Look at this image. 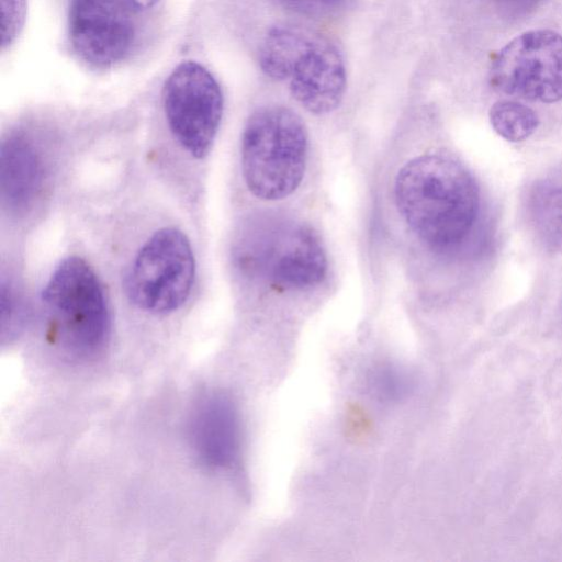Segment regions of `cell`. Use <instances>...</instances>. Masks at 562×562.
<instances>
[{
  "label": "cell",
  "instance_id": "obj_1",
  "mask_svg": "<svg viewBox=\"0 0 562 562\" xmlns=\"http://www.w3.org/2000/svg\"><path fill=\"white\" fill-rule=\"evenodd\" d=\"M397 209L428 246L445 250L460 245L479 214V188L457 160L425 154L406 162L394 186Z\"/></svg>",
  "mask_w": 562,
  "mask_h": 562
},
{
  "label": "cell",
  "instance_id": "obj_2",
  "mask_svg": "<svg viewBox=\"0 0 562 562\" xmlns=\"http://www.w3.org/2000/svg\"><path fill=\"white\" fill-rule=\"evenodd\" d=\"M259 65L269 78L286 83L292 97L313 114L334 111L345 95L344 58L315 30L293 23L271 27L260 44Z\"/></svg>",
  "mask_w": 562,
  "mask_h": 562
},
{
  "label": "cell",
  "instance_id": "obj_3",
  "mask_svg": "<svg viewBox=\"0 0 562 562\" xmlns=\"http://www.w3.org/2000/svg\"><path fill=\"white\" fill-rule=\"evenodd\" d=\"M235 255L247 277L279 291L310 289L327 272L326 255L313 228L282 214H262L247 223Z\"/></svg>",
  "mask_w": 562,
  "mask_h": 562
},
{
  "label": "cell",
  "instance_id": "obj_4",
  "mask_svg": "<svg viewBox=\"0 0 562 562\" xmlns=\"http://www.w3.org/2000/svg\"><path fill=\"white\" fill-rule=\"evenodd\" d=\"M307 159V132L301 116L282 105L256 110L241 138V169L258 199L281 200L301 184Z\"/></svg>",
  "mask_w": 562,
  "mask_h": 562
},
{
  "label": "cell",
  "instance_id": "obj_5",
  "mask_svg": "<svg viewBox=\"0 0 562 562\" xmlns=\"http://www.w3.org/2000/svg\"><path fill=\"white\" fill-rule=\"evenodd\" d=\"M54 341L70 357L89 358L104 347L110 318L101 284L81 258L55 269L42 292Z\"/></svg>",
  "mask_w": 562,
  "mask_h": 562
},
{
  "label": "cell",
  "instance_id": "obj_6",
  "mask_svg": "<svg viewBox=\"0 0 562 562\" xmlns=\"http://www.w3.org/2000/svg\"><path fill=\"white\" fill-rule=\"evenodd\" d=\"M194 279V257L177 228L157 231L139 249L125 279L127 296L138 308L166 314L188 299Z\"/></svg>",
  "mask_w": 562,
  "mask_h": 562
},
{
  "label": "cell",
  "instance_id": "obj_7",
  "mask_svg": "<svg viewBox=\"0 0 562 562\" xmlns=\"http://www.w3.org/2000/svg\"><path fill=\"white\" fill-rule=\"evenodd\" d=\"M162 99L175 138L192 157H205L218 131L224 105L214 76L199 63L183 61L167 78Z\"/></svg>",
  "mask_w": 562,
  "mask_h": 562
},
{
  "label": "cell",
  "instance_id": "obj_8",
  "mask_svg": "<svg viewBox=\"0 0 562 562\" xmlns=\"http://www.w3.org/2000/svg\"><path fill=\"white\" fill-rule=\"evenodd\" d=\"M494 89L529 101L562 99V36L550 30L520 34L495 56L490 68Z\"/></svg>",
  "mask_w": 562,
  "mask_h": 562
},
{
  "label": "cell",
  "instance_id": "obj_9",
  "mask_svg": "<svg viewBox=\"0 0 562 562\" xmlns=\"http://www.w3.org/2000/svg\"><path fill=\"white\" fill-rule=\"evenodd\" d=\"M134 13L123 0H71L68 32L74 50L94 67L119 63L135 38Z\"/></svg>",
  "mask_w": 562,
  "mask_h": 562
},
{
  "label": "cell",
  "instance_id": "obj_10",
  "mask_svg": "<svg viewBox=\"0 0 562 562\" xmlns=\"http://www.w3.org/2000/svg\"><path fill=\"white\" fill-rule=\"evenodd\" d=\"M190 442L201 463L213 469L232 467L240 451V422L235 403L222 393L204 396L190 420Z\"/></svg>",
  "mask_w": 562,
  "mask_h": 562
},
{
  "label": "cell",
  "instance_id": "obj_11",
  "mask_svg": "<svg viewBox=\"0 0 562 562\" xmlns=\"http://www.w3.org/2000/svg\"><path fill=\"white\" fill-rule=\"evenodd\" d=\"M41 160L22 136L7 138L1 146V193L13 211H24L36 199L43 180Z\"/></svg>",
  "mask_w": 562,
  "mask_h": 562
},
{
  "label": "cell",
  "instance_id": "obj_12",
  "mask_svg": "<svg viewBox=\"0 0 562 562\" xmlns=\"http://www.w3.org/2000/svg\"><path fill=\"white\" fill-rule=\"evenodd\" d=\"M527 210L540 240L550 249L562 250V175L535 182Z\"/></svg>",
  "mask_w": 562,
  "mask_h": 562
},
{
  "label": "cell",
  "instance_id": "obj_13",
  "mask_svg": "<svg viewBox=\"0 0 562 562\" xmlns=\"http://www.w3.org/2000/svg\"><path fill=\"white\" fill-rule=\"evenodd\" d=\"M488 116L493 130L513 143L528 138L539 124L535 111L517 101L503 100L494 103Z\"/></svg>",
  "mask_w": 562,
  "mask_h": 562
},
{
  "label": "cell",
  "instance_id": "obj_14",
  "mask_svg": "<svg viewBox=\"0 0 562 562\" xmlns=\"http://www.w3.org/2000/svg\"><path fill=\"white\" fill-rule=\"evenodd\" d=\"M408 374L393 364L376 367L369 375V387L382 401H395L404 396L411 387Z\"/></svg>",
  "mask_w": 562,
  "mask_h": 562
},
{
  "label": "cell",
  "instance_id": "obj_15",
  "mask_svg": "<svg viewBox=\"0 0 562 562\" xmlns=\"http://www.w3.org/2000/svg\"><path fill=\"white\" fill-rule=\"evenodd\" d=\"M355 0H278L284 8L310 19H330L345 13Z\"/></svg>",
  "mask_w": 562,
  "mask_h": 562
},
{
  "label": "cell",
  "instance_id": "obj_16",
  "mask_svg": "<svg viewBox=\"0 0 562 562\" xmlns=\"http://www.w3.org/2000/svg\"><path fill=\"white\" fill-rule=\"evenodd\" d=\"M24 0H2L3 46L11 43L24 19Z\"/></svg>",
  "mask_w": 562,
  "mask_h": 562
},
{
  "label": "cell",
  "instance_id": "obj_17",
  "mask_svg": "<svg viewBox=\"0 0 562 562\" xmlns=\"http://www.w3.org/2000/svg\"><path fill=\"white\" fill-rule=\"evenodd\" d=\"M502 7L515 12H524L535 7L538 0H496Z\"/></svg>",
  "mask_w": 562,
  "mask_h": 562
},
{
  "label": "cell",
  "instance_id": "obj_18",
  "mask_svg": "<svg viewBox=\"0 0 562 562\" xmlns=\"http://www.w3.org/2000/svg\"><path fill=\"white\" fill-rule=\"evenodd\" d=\"M134 12L153 8L159 0H123Z\"/></svg>",
  "mask_w": 562,
  "mask_h": 562
}]
</instances>
